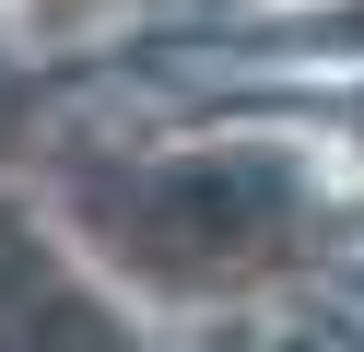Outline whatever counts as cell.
Returning a JSON list of instances; mask_svg holds the SVG:
<instances>
[{"instance_id":"2","label":"cell","mask_w":364,"mask_h":352,"mask_svg":"<svg viewBox=\"0 0 364 352\" xmlns=\"http://www.w3.org/2000/svg\"><path fill=\"white\" fill-rule=\"evenodd\" d=\"M0 352H141L129 317L59 258L48 211L0 200Z\"/></svg>"},{"instance_id":"4","label":"cell","mask_w":364,"mask_h":352,"mask_svg":"<svg viewBox=\"0 0 364 352\" xmlns=\"http://www.w3.org/2000/svg\"><path fill=\"white\" fill-rule=\"evenodd\" d=\"M0 117H12V59H0Z\"/></svg>"},{"instance_id":"1","label":"cell","mask_w":364,"mask_h":352,"mask_svg":"<svg viewBox=\"0 0 364 352\" xmlns=\"http://www.w3.org/2000/svg\"><path fill=\"white\" fill-rule=\"evenodd\" d=\"M71 223L118 258L141 294H235L294 270L306 188L259 153H165V164H95L71 176Z\"/></svg>"},{"instance_id":"3","label":"cell","mask_w":364,"mask_h":352,"mask_svg":"<svg viewBox=\"0 0 364 352\" xmlns=\"http://www.w3.org/2000/svg\"><path fill=\"white\" fill-rule=\"evenodd\" d=\"M24 12H36V23H95L106 0H24Z\"/></svg>"}]
</instances>
